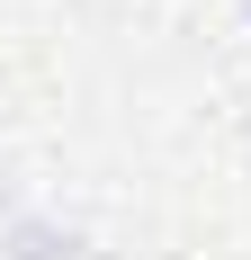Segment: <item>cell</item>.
<instances>
[{
  "instance_id": "cell-1",
  "label": "cell",
  "mask_w": 251,
  "mask_h": 260,
  "mask_svg": "<svg viewBox=\"0 0 251 260\" xmlns=\"http://www.w3.org/2000/svg\"><path fill=\"white\" fill-rule=\"evenodd\" d=\"M0 242H9V260H90V242L72 234V224H54V215H9L0 224Z\"/></svg>"
},
{
  "instance_id": "cell-2",
  "label": "cell",
  "mask_w": 251,
  "mask_h": 260,
  "mask_svg": "<svg viewBox=\"0 0 251 260\" xmlns=\"http://www.w3.org/2000/svg\"><path fill=\"white\" fill-rule=\"evenodd\" d=\"M9 215H18V198H9V171H0V224H9Z\"/></svg>"
}]
</instances>
